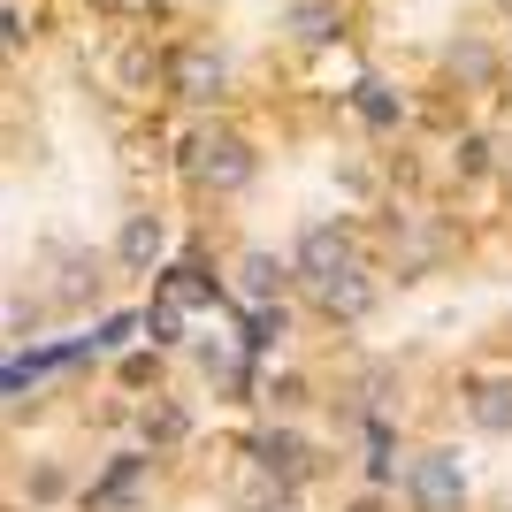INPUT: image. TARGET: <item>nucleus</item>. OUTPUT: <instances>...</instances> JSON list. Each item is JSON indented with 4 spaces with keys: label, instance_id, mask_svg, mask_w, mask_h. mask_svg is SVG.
Here are the masks:
<instances>
[{
    "label": "nucleus",
    "instance_id": "obj_1",
    "mask_svg": "<svg viewBox=\"0 0 512 512\" xmlns=\"http://www.w3.org/2000/svg\"><path fill=\"white\" fill-rule=\"evenodd\" d=\"M306 367L321 383L283 413L329 428L337 512H512V360L367 367L314 352Z\"/></svg>",
    "mask_w": 512,
    "mask_h": 512
},
{
    "label": "nucleus",
    "instance_id": "obj_2",
    "mask_svg": "<svg viewBox=\"0 0 512 512\" xmlns=\"http://www.w3.org/2000/svg\"><path fill=\"white\" fill-rule=\"evenodd\" d=\"M62 512H337L321 451L276 421L115 451Z\"/></svg>",
    "mask_w": 512,
    "mask_h": 512
}]
</instances>
